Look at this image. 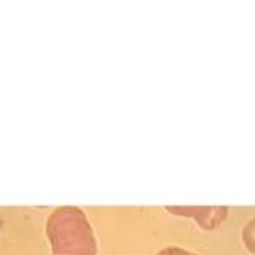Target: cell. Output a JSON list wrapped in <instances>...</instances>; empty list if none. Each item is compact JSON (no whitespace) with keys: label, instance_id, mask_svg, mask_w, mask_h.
<instances>
[{"label":"cell","instance_id":"1","mask_svg":"<svg viewBox=\"0 0 255 255\" xmlns=\"http://www.w3.org/2000/svg\"><path fill=\"white\" fill-rule=\"evenodd\" d=\"M51 250L56 255H97V242L85 213L63 206L51 213L46 225Z\"/></svg>","mask_w":255,"mask_h":255},{"label":"cell","instance_id":"2","mask_svg":"<svg viewBox=\"0 0 255 255\" xmlns=\"http://www.w3.org/2000/svg\"><path fill=\"white\" fill-rule=\"evenodd\" d=\"M158 255H192V254H187L179 249H167V250H163V252H160Z\"/></svg>","mask_w":255,"mask_h":255}]
</instances>
